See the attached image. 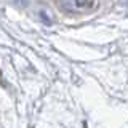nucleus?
<instances>
[{
  "label": "nucleus",
  "instance_id": "1",
  "mask_svg": "<svg viewBox=\"0 0 128 128\" xmlns=\"http://www.w3.org/2000/svg\"><path fill=\"white\" fill-rule=\"evenodd\" d=\"M56 5H58V8H61L62 11H67V13H72V14L91 13L94 8H98L96 2H86V0H67V2H58Z\"/></svg>",
  "mask_w": 128,
  "mask_h": 128
}]
</instances>
